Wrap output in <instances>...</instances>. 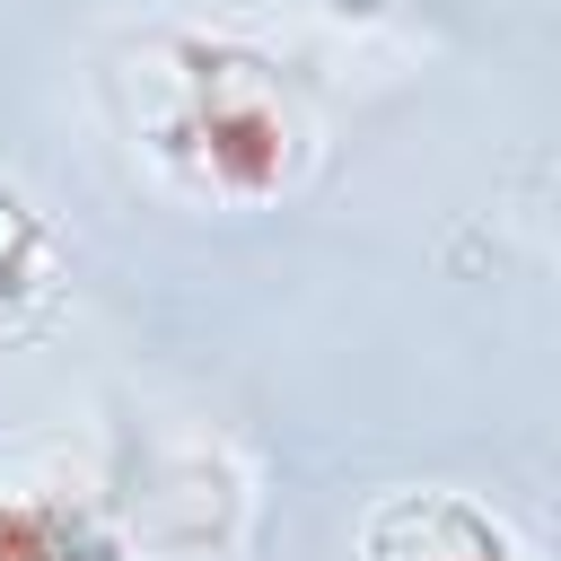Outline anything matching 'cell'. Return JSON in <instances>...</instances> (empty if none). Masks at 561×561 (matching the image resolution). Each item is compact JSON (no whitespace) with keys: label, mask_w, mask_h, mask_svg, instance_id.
Returning a JSON list of instances; mask_svg holds the SVG:
<instances>
[{"label":"cell","mask_w":561,"mask_h":561,"mask_svg":"<svg viewBox=\"0 0 561 561\" xmlns=\"http://www.w3.org/2000/svg\"><path fill=\"white\" fill-rule=\"evenodd\" d=\"M184 140H202L210 175L237 184V193L280 175V114H272L254 61H228V53L202 61V79H193V114H184Z\"/></svg>","instance_id":"1"},{"label":"cell","mask_w":561,"mask_h":561,"mask_svg":"<svg viewBox=\"0 0 561 561\" xmlns=\"http://www.w3.org/2000/svg\"><path fill=\"white\" fill-rule=\"evenodd\" d=\"M368 561H517L508 535L456 491H403L368 517Z\"/></svg>","instance_id":"2"},{"label":"cell","mask_w":561,"mask_h":561,"mask_svg":"<svg viewBox=\"0 0 561 561\" xmlns=\"http://www.w3.org/2000/svg\"><path fill=\"white\" fill-rule=\"evenodd\" d=\"M35 254H44V237H35V219L0 193V307L18 298V289H35Z\"/></svg>","instance_id":"3"}]
</instances>
